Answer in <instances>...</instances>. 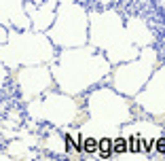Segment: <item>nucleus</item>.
<instances>
[{"label":"nucleus","instance_id":"nucleus-1","mask_svg":"<svg viewBox=\"0 0 165 161\" xmlns=\"http://www.w3.org/2000/svg\"><path fill=\"white\" fill-rule=\"evenodd\" d=\"M114 150H112V142L108 140V138H104V140H100V155L106 159V157H110Z\"/></svg>","mask_w":165,"mask_h":161},{"label":"nucleus","instance_id":"nucleus-2","mask_svg":"<svg viewBox=\"0 0 165 161\" xmlns=\"http://www.w3.org/2000/svg\"><path fill=\"white\" fill-rule=\"evenodd\" d=\"M82 149L87 150V153H93V150H100V142H95L93 138H87V140H82Z\"/></svg>","mask_w":165,"mask_h":161},{"label":"nucleus","instance_id":"nucleus-3","mask_svg":"<svg viewBox=\"0 0 165 161\" xmlns=\"http://www.w3.org/2000/svg\"><path fill=\"white\" fill-rule=\"evenodd\" d=\"M127 149H129V146H127V142H125L123 138H118V140L112 142V150H114V153H125Z\"/></svg>","mask_w":165,"mask_h":161},{"label":"nucleus","instance_id":"nucleus-4","mask_svg":"<svg viewBox=\"0 0 165 161\" xmlns=\"http://www.w3.org/2000/svg\"><path fill=\"white\" fill-rule=\"evenodd\" d=\"M136 142H138L136 138H131V140H129V150H133V153H136V150H140V144H136Z\"/></svg>","mask_w":165,"mask_h":161},{"label":"nucleus","instance_id":"nucleus-5","mask_svg":"<svg viewBox=\"0 0 165 161\" xmlns=\"http://www.w3.org/2000/svg\"><path fill=\"white\" fill-rule=\"evenodd\" d=\"M157 150H159V153H165V138H161V140H159V144H157Z\"/></svg>","mask_w":165,"mask_h":161}]
</instances>
